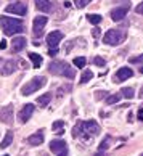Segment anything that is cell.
I'll use <instances>...</instances> for the list:
<instances>
[{"mask_svg": "<svg viewBox=\"0 0 143 156\" xmlns=\"http://www.w3.org/2000/svg\"><path fill=\"white\" fill-rule=\"evenodd\" d=\"M0 27L3 29V32L7 34V36H15V34H19V32L24 31L23 21L10 18V16H2V18H0Z\"/></svg>", "mask_w": 143, "mask_h": 156, "instance_id": "6da1fadb", "label": "cell"}, {"mask_svg": "<svg viewBox=\"0 0 143 156\" xmlns=\"http://www.w3.org/2000/svg\"><path fill=\"white\" fill-rule=\"evenodd\" d=\"M48 71L56 74V76H65L68 79H74L76 77V71L71 68V65H68L66 61H53L48 66Z\"/></svg>", "mask_w": 143, "mask_h": 156, "instance_id": "7a4b0ae2", "label": "cell"}, {"mask_svg": "<svg viewBox=\"0 0 143 156\" xmlns=\"http://www.w3.org/2000/svg\"><path fill=\"white\" fill-rule=\"evenodd\" d=\"M45 84H47V79L45 77H40V76L32 77L26 85H23V95H31L36 90H40Z\"/></svg>", "mask_w": 143, "mask_h": 156, "instance_id": "3957f363", "label": "cell"}, {"mask_svg": "<svg viewBox=\"0 0 143 156\" xmlns=\"http://www.w3.org/2000/svg\"><path fill=\"white\" fill-rule=\"evenodd\" d=\"M124 39H125L124 32L117 31V29H110L105 34V37H103V42L108 44V45H119V44L124 42Z\"/></svg>", "mask_w": 143, "mask_h": 156, "instance_id": "277c9868", "label": "cell"}, {"mask_svg": "<svg viewBox=\"0 0 143 156\" xmlns=\"http://www.w3.org/2000/svg\"><path fill=\"white\" fill-rule=\"evenodd\" d=\"M134 76V71L130 68H127V66H124V68H121V69H117L116 71V74H114V82L116 84H121V82H124V80H127L129 77H132Z\"/></svg>", "mask_w": 143, "mask_h": 156, "instance_id": "5b68a950", "label": "cell"}, {"mask_svg": "<svg viewBox=\"0 0 143 156\" xmlns=\"http://www.w3.org/2000/svg\"><path fill=\"white\" fill-rule=\"evenodd\" d=\"M32 113H34V105H32V103H27V105L23 106L21 111L18 113V121H19L21 124H26L27 121L31 119Z\"/></svg>", "mask_w": 143, "mask_h": 156, "instance_id": "8992f818", "label": "cell"}, {"mask_svg": "<svg viewBox=\"0 0 143 156\" xmlns=\"http://www.w3.org/2000/svg\"><path fill=\"white\" fill-rule=\"evenodd\" d=\"M5 11H7V13H15V15H19V16H24L27 13V7L23 2H15V3L8 5V7L5 8Z\"/></svg>", "mask_w": 143, "mask_h": 156, "instance_id": "52a82bcc", "label": "cell"}, {"mask_svg": "<svg viewBox=\"0 0 143 156\" xmlns=\"http://www.w3.org/2000/svg\"><path fill=\"white\" fill-rule=\"evenodd\" d=\"M13 105H7L0 109V122L3 124H10L13 121Z\"/></svg>", "mask_w": 143, "mask_h": 156, "instance_id": "ba28073f", "label": "cell"}, {"mask_svg": "<svg viewBox=\"0 0 143 156\" xmlns=\"http://www.w3.org/2000/svg\"><path fill=\"white\" fill-rule=\"evenodd\" d=\"M26 142L29 143L31 147H37V145H42V143H44V132H42V130H39V132H36V134L29 135V137L26 138Z\"/></svg>", "mask_w": 143, "mask_h": 156, "instance_id": "9c48e42d", "label": "cell"}, {"mask_svg": "<svg viewBox=\"0 0 143 156\" xmlns=\"http://www.w3.org/2000/svg\"><path fill=\"white\" fill-rule=\"evenodd\" d=\"M61 39H63V34L60 31H53L47 36V44L50 45V47H56V45L61 42Z\"/></svg>", "mask_w": 143, "mask_h": 156, "instance_id": "30bf717a", "label": "cell"}, {"mask_svg": "<svg viewBox=\"0 0 143 156\" xmlns=\"http://www.w3.org/2000/svg\"><path fill=\"white\" fill-rule=\"evenodd\" d=\"M127 11H129V7H121V8H114L113 11H111V18H113V21H121V20H124L125 18V15H127Z\"/></svg>", "mask_w": 143, "mask_h": 156, "instance_id": "8fae6325", "label": "cell"}, {"mask_svg": "<svg viewBox=\"0 0 143 156\" xmlns=\"http://www.w3.org/2000/svg\"><path fill=\"white\" fill-rule=\"evenodd\" d=\"M47 21H48L47 16H36V18H34V34L40 32L45 27V24H47Z\"/></svg>", "mask_w": 143, "mask_h": 156, "instance_id": "7c38bea8", "label": "cell"}, {"mask_svg": "<svg viewBox=\"0 0 143 156\" xmlns=\"http://www.w3.org/2000/svg\"><path fill=\"white\" fill-rule=\"evenodd\" d=\"M26 45H27V40L24 37H15L11 40V48H13V51H21Z\"/></svg>", "mask_w": 143, "mask_h": 156, "instance_id": "4fadbf2b", "label": "cell"}, {"mask_svg": "<svg viewBox=\"0 0 143 156\" xmlns=\"http://www.w3.org/2000/svg\"><path fill=\"white\" fill-rule=\"evenodd\" d=\"M50 150H51L53 153L58 154V153L63 151V150H68V145H66L65 140H53V142L50 143Z\"/></svg>", "mask_w": 143, "mask_h": 156, "instance_id": "5bb4252c", "label": "cell"}, {"mask_svg": "<svg viewBox=\"0 0 143 156\" xmlns=\"http://www.w3.org/2000/svg\"><path fill=\"white\" fill-rule=\"evenodd\" d=\"M15 69H16V65H15V61L13 60H8L7 63L3 65V69H2V73L5 74V76H10V74H13L15 73Z\"/></svg>", "mask_w": 143, "mask_h": 156, "instance_id": "9a60e30c", "label": "cell"}, {"mask_svg": "<svg viewBox=\"0 0 143 156\" xmlns=\"http://www.w3.org/2000/svg\"><path fill=\"white\" fill-rule=\"evenodd\" d=\"M27 56H29V60L32 61V66H34V68H40V66H42L44 58H42L40 55H37V53H32V51H31V53H27Z\"/></svg>", "mask_w": 143, "mask_h": 156, "instance_id": "2e32d148", "label": "cell"}, {"mask_svg": "<svg viewBox=\"0 0 143 156\" xmlns=\"http://www.w3.org/2000/svg\"><path fill=\"white\" fill-rule=\"evenodd\" d=\"M36 7L40 10V11H50L51 10V3H50V0H36Z\"/></svg>", "mask_w": 143, "mask_h": 156, "instance_id": "e0dca14e", "label": "cell"}, {"mask_svg": "<svg viewBox=\"0 0 143 156\" xmlns=\"http://www.w3.org/2000/svg\"><path fill=\"white\" fill-rule=\"evenodd\" d=\"M50 100H51V95H50V94H45V95H42V97H39L36 103H37L40 108H45V106H48Z\"/></svg>", "mask_w": 143, "mask_h": 156, "instance_id": "ac0fdd59", "label": "cell"}, {"mask_svg": "<svg viewBox=\"0 0 143 156\" xmlns=\"http://www.w3.org/2000/svg\"><path fill=\"white\" fill-rule=\"evenodd\" d=\"M124 95H122V92H121V94H114V95H110V97H108L106 98V105H116V103H119V101H121V98H122Z\"/></svg>", "mask_w": 143, "mask_h": 156, "instance_id": "d6986e66", "label": "cell"}, {"mask_svg": "<svg viewBox=\"0 0 143 156\" xmlns=\"http://www.w3.org/2000/svg\"><path fill=\"white\" fill-rule=\"evenodd\" d=\"M11 142H13V134L11 132H7V135H5V138L2 142H0V148L5 150V148H8L11 145Z\"/></svg>", "mask_w": 143, "mask_h": 156, "instance_id": "ffe728a7", "label": "cell"}, {"mask_svg": "<svg viewBox=\"0 0 143 156\" xmlns=\"http://www.w3.org/2000/svg\"><path fill=\"white\" fill-rule=\"evenodd\" d=\"M93 77V73L90 71V69H85V71L82 73V76H81V84H85V82H89L90 79Z\"/></svg>", "mask_w": 143, "mask_h": 156, "instance_id": "44dd1931", "label": "cell"}, {"mask_svg": "<svg viewBox=\"0 0 143 156\" xmlns=\"http://www.w3.org/2000/svg\"><path fill=\"white\" fill-rule=\"evenodd\" d=\"M63 127H65V122H63V121H55L53 122V126H51V129H53L56 134H63Z\"/></svg>", "mask_w": 143, "mask_h": 156, "instance_id": "7402d4cb", "label": "cell"}, {"mask_svg": "<svg viewBox=\"0 0 143 156\" xmlns=\"http://www.w3.org/2000/svg\"><path fill=\"white\" fill-rule=\"evenodd\" d=\"M85 63H87V60H85L84 56H77V58H74L72 65L76 66V68H84V66H85Z\"/></svg>", "mask_w": 143, "mask_h": 156, "instance_id": "603a6c76", "label": "cell"}, {"mask_svg": "<svg viewBox=\"0 0 143 156\" xmlns=\"http://www.w3.org/2000/svg\"><path fill=\"white\" fill-rule=\"evenodd\" d=\"M122 95L127 98V100H132V98L135 97V92H134V89H130V87H125V89H122Z\"/></svg>", "mask_w": 143, "mask_h": 156, "instance_id": "cb8c5ba5", "label": "cell"}, {"mask_svg": "<svg viewBox=\"0 0 143 156\" xmlns=\"http://www.w3.org/2000/svg\"><path fill=\"white\" fill-rule=\"evenodd\" d=\"M87 20H89L90 23H92V24H95V26H96V24H100V23H101V20H103V18H101L100 15H89V16H87Z\"/></svg>", "mask_w": 143, "mask_h": 156, "instance_id": "d4e9b609", "label": "cell"}, {"mask_svg": "<svg viewBox=\"0 0 143 156\" xmlns=\"http://www.w3.org/2000/svg\"><path fill=\"white\" fill-rule=\"evenodd\" d=\"M90 2H92V0H74V5H76L77 8H84V7H87Z\"/></svg>", "mask_w": 143, "mask_h": 156, "instance_id": "484cf974", "label": "cell"}, {"mask_svg": "<svg viewBox=\"0 0 143 156\" xmlns=\"http://www.w3.org/2000/svg\"><path fill=\"white\" fill-rule=\"evenodd\" d=\"M93 63H95V65H96V66H100V68L106 65V61H105V60H103V58H101V56H95V58H93Z\"/></svg>", "mask_w": 143, "mask_h": 156, "instance_id": "4316f807", "label": "cell"}, {"mask_svg": "<svg viewBox=\"0 0 143 156\" xmlns=\"http://www.w3.org/2000/svg\"><path fill=\"white\" fill-rule=\"evenodd\" d=\"M58 48H56V47H50V50H48V56H55L56 53H58Z\"/></svg>", "mask_w": 143, "mask_h": 156, "instance_id": "83f0119b", "label": "cell"}, {"mask_svg": "<svg viewBox=\"0 0 143 156\" xmlns=\"http://www.w3.org/2000/svg\"><path fill=\"white\" fill-rule=\"evenodd\" d=\"M92 34H93V37H100V34H101L100 27H98V26H95V27H93V31H92Z\"/></svg>", "mask_w": 143, "mask_h": 156, "instance_id": "f1b7e54d", "label": "cell"}, {"mask_svg": "<svg viewBox=\"0 0 143 156\" xmlns=\"http://www.w3.org/2000/svg\"><path fill=\"white\" fill-rule=\"evenodd\" d=\"M108 147H110V137L106 138V142H103L101 145H100V150H105V148H108Z\"/></svg>", "mask_w": 143, "mask_h": 156, "instance_id": "f546056e", "label": "cell"}, {"mask_svg": "<svg viewBox=\"0 0 143 156\" xmlns=\"http://www.w3.org/2000/svg\"><path fill=\"white\" fill-rule=\"evenodd\" d=\"M135 11H137V13H138V15H143V2H141V3H138V5H137V8H135Z\"/></svg>", "mask_w": 143, "mask_h": 156, "instance_id": "4dcf8cb0", "label": "cell"}, {"mask_svg": "<svg viewBox=\"0 0 143 156\" xmlns=\"http://www.w3.org/2000/svg\"><path fill=\"white\" fill-rule=\"evenodd\" d=\"M132 63H143V55H140V56H137V58H134V60H130Z\"/></svg>", "mask_w": 143, "mask_h": 156, "instance_id": "1f68e13d", "label": "cell"}, {"mask_svg": "<svg viewBox=\"0 0 143 156\" xmlns=\"http://www.w3.org/2000/svg\"><path fill=\"white\" fill-rule=\"evenodd\" d=\"M5 48H7V40H0V50H5Z\"/></svg>", "mask_w": 143, "mask_h": 156, "instance_id": "d6a6232c", "label": "cell"}, {"mask_svg": "<svg viewBox=\"0 0 143 156\" xmlns=\"http://www.w3.org/2000/svg\"><path fill=\"white\" fill-rule=\"evenodd\" d=\"M138 119L141 121V122H143V106L138 109Z\"/></svg>", "mask_w": 143, "mask_h": 156, "instance_id": "836d02e7", "label": "cell"}, {"mask_svg": "<svg viewBox=\"0 0 143 156\" xmlns=\"http://www.w3.org/2000/svg\"><path fill=\"white\" fill-rule=\"evenodd\" d=\"M58 156H68V150H63L61 153H58Z\"/></svg>", "mask_w": 143, "mask_h": 156, "instance_id": "e575fe53", "label": "cell"}, {"mask_svg": "<svg viewBox=\"0 0 143 156\" xmlns=\"http://www.w3.org/2000/svg\"><path fill=\"white\" fill-rule=\"evenodd\" d=\"M140 98L143 100V87H141V90H140Z\"/></svg>", "mask_w": 143, "mask_h": 156, "instance_id": "d590c367", "label": "cell"}, {"mask_svg": "<svg viewBox=\"0 0 143 156\" xmlns=\"http://www.w3.org/2000/svg\"><path fill=\"white\" fill-rule=\"evenodd\" d=\"M140 73H141V74H143V66H141V68H140Z\"/></svg>", "mask_w": 143, "mask_h": 156, "instance_id": "8d00e7d4", "label": "cell"}, {"mask_svg": "<svg viewBox=\"0 0 143 156\" xmlns=\"http://www.w3.org/2000/svg\"><path fill=\"white\" fill-rule=\"evenodd\" d=\"M5 156H7V154H5Z\"/></svg>", "mask_w": 143, "mask_h": 156, "instance_id": "74e56055", "label": "cell"}, {"mask_svg": "<svg viewBox=\"0 0 143 156\" xmlns=\"http://www.w3.org/2000/svg\"><path fill=\"white\" fill-rule=\"evenodd\" d=\"M141 156H143V154H141Z\"/></svg>", "mask_w": 143, "mask_h": 156, "instance_id": "f35d334b", "label": "cell"}]
</instances>
